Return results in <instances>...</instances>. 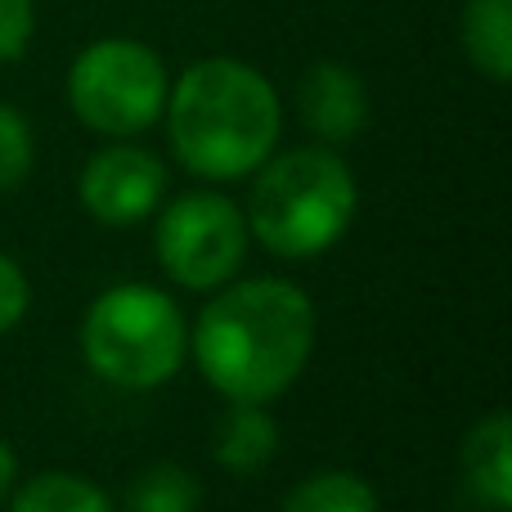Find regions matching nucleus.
Returning a JSON list of instances; mask_svg holds the SVG:
<instances>
[{"instance_id":"f257e3e1","label":"nucleus","mask_w":512,"mask_h":512,"mask_svg":"<svg viewBox=\"0 0 512 512\" xmlns=\"http://www.w3.org/2000/svg\"><path fill=\"white\" fill-rule=\"evenodd\" d=\"M315 351V306L288 279H243L203 306L194 360L234 405H265L301 378Z\"/></svg>"},{"instance_id":"f03ea898","label":"nucleus","mask_w":512,"mask_h":512,"mask_svg":"<svg viewBox=\"0 0 512 512\" xmlns=\"http://www.w3.org/2000/svg\"><path fill=\"white\" fill-rule=\"evenodd\" d=\"M171 149L203 180H243L279 144L283 104L270 77L243 59H198L167 90Z\"/></svg>"},{"instance_id":"7ed1b4c3","label":"nucleus","mask_w":512,"mask_h":512,"mask_svg":"<svg viewBox=\"0 0 512 512\" xmlns=\"http://www.w3.org/2000/svg\"><path fill=\"white\" fill-rule=\"evenodd\" d=\"M248 194V234L261 239V248L274 256H319L328 252L355 221L360 189L355 176L333 149L306 144L288 149L279 158H265Z\"/></svg>"},{"instance_id":"20e7f679","label":"nucleus","mask_w":512,"mask_h":512,"mask_svg":"<svg viewBox=\"0 0 512 512\" xmlns=\"http://www.w3.org/2000/svg\"><path fill=\"white\" fill-rule=\"evenodd\" d=\"M86 364L126 391H153L180 373L189 328L180 306L153 283H117L99 292L81 324Z\"/></svg>"},{"instance_id":"39448f33","label":"nucleus","mask_w":512,"mask_h":512,"mask_svg":"<svg viewBox=\"0 0 512 512\" xmlns=\"http://www.w3.org/2000/svg\"><path fill=\"white\" fill-rule=\"evenodd\" d=\"M167 68L158 50L135 36H104L68 68V104L99 135H140L167 108Z\"/></svg>"},{"instance_id":"423d86ee","label":"nucleus","mask_w":512,"mask_h":512,"mask_svg":"<svg viewBox=\"0 0 512 512\" xmlns=\"http://www.w3.org/2000/svg\"><path fill=\"white\" fill-rule=\"evenodd\" d=\"M248 239L243 212L212 189L176 198L158 216V261L189 292L225 288L248 256Z\"/></svg>"},{"instance_id":"0eeeda50","label":"nucleus","mask_w":512,"mask_h":512,"mask_svg":"<svg viewBox=\"0 0 512 512\" xmlns=\"http://www.w3.org/2000/svg\"><path fill=\"white\" fill-rule=\"evenodd\" d=\"M162 189H167L162 162L135 144L99 149L81 171V203L104 225H140L144 216L158 212Z\"/></svg>"},{"instance_id":"6e6552de","label":"nucleus","mask_w":512,"mask_h":512,"mask_svg":"<svg viewBox=\"0 0 512 512\" xmlns=\"http://www.w3.org/2000/svg\"><path fill=\"white\" fill-rule=\"evenodd\" d=\"M297 104H301V122H306L324 144L355 140L364 117H369L364 81L355 77L346 63H315V68L301 77Z\"/></svg>"},{"instance_id":"1a4fd4ad","label":"nucleus","mask_w":512,"mask_h":512,"mask_svg":"<svg viewBox=\"0 0 512 512\" xmlns=\"http://www.w3.org/2000/svg\"><path fill=\"white\" fill-rule=\"evenodd\" d=\"M463 481L486 508H512V423L504 409L486 414L463 441Z\"/></svg>"},{"instance_id":"9d476101","label":"nucleus","mask_w":512,"mask_h":512,"mask_svg":"<svg viewBox=\"0 0 512 512\" xmlns=\"http://www.w3.org/2000/svg\"><path fill=\"white\" fill-rule=\"evenodd\" d=\"M459 36L472 68L495 86H504L512 77V0H468Z\"/></svg>"},{"instance_id":"9b49d317","label":"nucleus","mask_w":512,"mask_h":512,"mask_svg":"<svg viewBox=\"0 0 512 512\" xmlns=\"http://www.w3.org/2000/svg\"><path fill=\"white\" fill-rule=\"evenodd\" d=\"M279 450V427L261 405H234L216 427V463L230 472H261Z\"/></svg>"},{"instance_id":"f8f14e48","label":"nucleus","mask_w":512,"mask_h":512,"mask_svg":"<svg viewBox=\"0 0 512 512\" xmlns=\"http://www.w3.org/2000/svg\"><path fill=\"white\" fill-rule=\"evenodd\" d=\"M9 512H113V499L77 472H41L14 490Z\"/></svg>"},{"instance_id":"ddd939ff","label":"nucleus","mask_w":512,"mask_h":512,"mask_svg":"<svg viewBox=\"0 0 512 512\" xmlns=\"http://www.w3.org/2000/svg\"><path fill=\"white\" fill-rule=\"evenodd\" d=\"M283 512H378V495L355 472H315L283 499Z\"/></svg>"},{"instance_id":"4468645a","label":"nucleus","mask_w":512,"mask_h":512,"mask_svg":"<svg viewBox=\"0 0 512 512\" xmlns=\"http://www.w3.org/2000/svg\"><path fill=\"white\" fill-rule=\"evenodd\" d=\"M198 504H203V486L194 472L176 468V463H153L126 490L131 512H198Z\"/></svg>"},{"instance_id":"2eb2a0df","label":"nucleus","mask_w":512,"mask_h":512,"mask_svg":"<svg viewBox=\"0 0 512 512\" xmlns=\"http://www.w3.org/2000/svg\"><path fill=\"white\" fill-rule=\"evenodd\" d=\"M32 158H36L32 122L14 104H0V194L23 185L27 171H32Z\"/></svg>"},{"instance_id":"dca6fc26","label":"nucleus","mask_w":512,"mask_h":512,"mask_svg":"<svg viewBox=\"0 0 512 512\" xmlns=\"http://www.w3.org/2000/svg\"><path fill=\"white\" fill-rule=\"evenodd\" d=\"M36 5L32 0H0V63H14L32 45Z\"/></svg>"},{"instance_id":"f3484780","label":"nucleus","mask_w":512,"mask_h":512,"mask_svg":"<svg viewBox=\"0 0 512 512\" xmlns=\"http://www.w3.org/2000/svg\"><path fill=\"white\" fill-rule=\"evenodd\" d=\"M27 301H32V288H27L23 270L14 256L0 252V333H9L27 315Z\"/></svg>"},{"instance_id":"a211bd4d","label":"nucleus","mask_w":512,"mask_h":512,"mask_svg":"<svg viewBox=\"0 0 512 512\" xmlns=\"http://www.w3.org/2000/svg\"><path fill=\"white\" fill-rule=\"evenodd\" d=\"M14 477H18V459H14V450L0 441V499H9V490H14Z\"/></svg>"}]
</instances>
